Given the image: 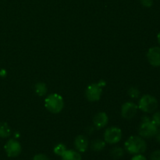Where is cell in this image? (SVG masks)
<instances>
[{
    "mask_svg": "<svg viewBox=\"0 0 160 160\" xmlns=\"http://www.w3.org/2000/svg\"><path fill=\"white\" fill-rule=\"evenodd\" d=\"M157 99L151 95H145L140 98L138 102L139 109L146 113H152L158 109Z\"/></svg>",
    "mask_w": 160,
    "mask_h": 160,
    "instance_id": "4",
    "label": "cell"
},
{
    "mask_svg": "<svg viewBox=\"0 0 160 160\" xmlns=\"http://www.w3.org/2000/svg\"><path fill=\"white\" fill-rule=\"evenodd\" d=\"M62 160H81V156L78 152L74 150H67L61 156Z\"/></svg>",
    "mask_w": 160,
    "mask_h": 160,
    "instance_id": "12",
    "label": "cell"
},
{
    "mask_svg": "<svg viewBox=\"0 0 160 160\" xmlns=\"http://www.w3.org/2000/svg\"><path fill=\"white\" fill-rule=\"evenodd\" d=\"M33 160H49L48 156L45 154H38L34 156Z\"/></svg>",
    "mask_w": 160,
    "mask_h": 160,
    "instance_id": "21",
    "label": "cell"
},
{
    "mask_svg": "<svg viewBox=\"0 0 160 160\" xmlns=\"http://www.w3.org/2000/svg\"><path fill=\"white\" fill-rule=\"evenodd\" d=\"M150 160H160V150H156L152 153Z\"/></svg>",
    "mask_w": 160,
    "mask_h": 160,
    "instance_id": "20",
    "label": "cell"
},
{
    "mask_svg": "<svg viewBox=\"0 0 160 160\" xmlns=\"http://www.w3.org/2000/svg\"><path fill=\"white\" fill-rule=\"evenodd\" d=\"M106 146V142L101 139H95L92 142L91 148L95 152H100Z\"/></svg>",
    "mask_w": 160,
    "mask_h": 160,
    "instance_id": "13",
    "label": "cell"
},
{
    "mask_svg": "<svg viewBox=\"0 0 160 160\" xmlns=\"http://www.w3.org/2000/svg\"><path fill=\"white\" fill-rule=\"evenodd\" d=\"M4 148L7 156L11 158L18 156L22 150L20 142H17L15 139H10V140L8 141L5 145Z\"/></svg>",
    "mask_w": 160,
    "mask_h": 160,
    "instance_id": "7",
    "label": "cell"
},
{
    "mask_svg": "<svg viewBox=\"0 0 160 160\" xmlns=\"http://www.w3.org/2000/svg\"><path fill=\"white\" fill-rule=\"evenodd\" d=\"M158 131V127L148 117H143L138 128V134L143 138H151L155 137Z\"/></svg>",
    "mask_w": 160,
    "mask_h": 160,
    "instance_id": "2",
    "label": "cell"
},
{
    "mask_svg": "<svg viewBox=\"0 0 160 160\" xmlns=\"http://www.w3.org/2000/svg\"><path fill=\"white\" fill-rule=\"evenodd\" d=\"M152 121L157 127H160V112H156L152 117Z\"/></svg>",
    "mask_w": 160,
    "mask_h": 160,
    "instance_id": "19",
    "label": "cell"
},
{
    "mask_svg": "<svg viewBox=\"0 0 160 160\" xmlns=\"http://www.w3.org/2000/svg\"><path fill=\"white\" fill-rule=\"evenodd\" d=\"M138 112V106L135 103L128 102L122 106L121 115L127 120H131L136 116Z\"/></svg>",
    "mask_w": 160,
    "mask_h": 160,
    "instance_id": "8",
    "label": "cell"
},
{
    "mask_svg": "<svg viewBox=\"0 0 160 160\" xmlns=\"http://www.w3.org/2000/svg\"><path fill=\"white\" fill-rule=\"evenodd\" d=\"M147 59L153 67H160V47H152L147 52Z\"/></svg>",
    "mask_w": 160,
    "mask_h": 160,
    "instance_id": "9",
    "label": "cell"
},
{
    "mask_svg": "<svg viewBox=\"0 0 160 160\" xmlns=\"http://www.w3.org/2000/svg\"><path fill=\"white\" fill-rule=\"evenodd\" d=\"M102 93V87L99 83H94L88 85L85 91V96L90 102L98 101L101 98Z\"/></svg>",
    "mask_w": 160,
    "mask_h": 160,
    "instance_id": "6",
    "label": "cell"
},
{
    "mask_svg": "<svg viewBox=\"0 0 160 160\" xmlns=\"http://www.w3.org/2000/svg\"><path fill=\"white\" fill-rule=\"evenodd\" d=\"M109 118L106 112H100L97 113L93 118V125L96 129H102L107 125Z\"/></svg>",
    "mask_w": 160,
    "mask_h": 160,
    "instance_id": "10",
    "label": "cell"
},
{
    "mask_svg": "<svg viewBox=\"0 0 160 160\" xmlns=\"http://www.w3.org/2000/svg\"><path fill=\"white\" fill-rule=\"evenodd\" d=\"M45 106L47 110L52 113H59L63 109L64 102L61 95L51 94L45 98Z\"/></svg>",
    "mask_w": 160,
    "mask_h": 160,
    "instance_id": "3",
    "label": "cell"
},
{
    "mask_svg": "<svg viewBox=\"0 0 160 160\" xmlns=\"http://www.w3.org/2000/svg\"><path fill=\"white\" fill-rule=\"evenodd\" d=\"M0 75H1V76H4V75H6V71H5L4 70H1V72H0Z\"/></svg>",
    "mask_w": 160,
    "mask_h": 160,
    "instance_id": "25",
    "label": "cell"
},
{
    "mask_svg": "<svg viewBox=\"0 0 160 160\" xmlns=\"http://www.w3.org/2000/svg\"><path fill=\"white\" fill-rule=\"evenodd\" d=\"M141 3L145 7L149 8L153 5V0H141Z\"/></svg>",
    "mask_w": 160,
    "mask_h": 160,
    "instance_id": "22",
    "label": "cell"
},
{
    "mask_svg": "<svg viewBox=\"0 0 160 160\" xmlns=\"http://www.w3.org/2000/svg\"><path fill=\"white\" fill-rule=\"evenodd\" d=\"M131 160H147L146 157L142 154H137L131 159Z\"/></svg>",
    "mask_w": 160,
    "mask_h": 160,
    "instance_id": "23",
    "label": "cell"
},
{
    "mask_svg": "<svg viewBox=\"0 0 160 160\" xmlns=\"http://www.w3.org/2000/svg\"><path fill=\"white\" fill-rule=\"evenodd\" d=\"M155 138H156V140L159 143H160V130H158L156 135H155Z\"/></svg>",
    "mask_w": 160,
    "mask_h": 160,
    "instance_id": "24",
    "label": "cell"
},
{
    "mask_svg": "<svg viewBox=\"0 0 160 160\" xmlns=\"http://www.w3.org/2000/svg\"><path fill=\"white\" fill-rule=\"evenodd\" d=\"M34 92L38 96H43L47 92V87L45 83L39 82L34 86Z\"/></svg>",
    "mask_w": 160,
    "mask_h": 160,
    "instance_id": "15",
    "label": "cell"
},
{
    "mask_svg": "<svg viewBox=\"0 0 160 160\" xmlns=\"http://www.w3.org/2000/svg\"><path fill=\"white\" fill-rule=\"evenodd\" d=\"M67 151V147L64 144L59 143L58 145H56V146L54 147V149H53V152L56 155L59 156H62V154H63L65 152Z\"/></svg>",
    "mask_w": 160,
    "mask_h": 160,
    "instance_id": "17",
    "label": "cell"
},
{
    "mask_svg": "<svg viewBox=\"0 0 160 160\" xmlns=\"http://www.w3.org/2000/svg\"><path fill=\"white\" fill-rule=\"evenodd\" d=\"M157 40H158V42H159V44L160 45V31L159 32V34H157Z\"/></svg>",
    "mask_w": 160,
    "mask_h": 160,
    "instance_id": "26",
    "label": "cell"
},
{
    "mask_svg": "<svg viewBox=\"0 0 160 160\" xmlns=\"http://www.w3.org/2000/svg\"><path fill=\"white\" fill-rule=\"evenodd\" d=\"M11 134V129L6 123H0V138H6Z\"/></svg>",
    "mask_w": 160,
    "mask_h": 160,
    "instance_id": "14",
    "label": "cell"
},
{
    "mask_svg": "<svg viewBox=\"0 0 160 160\" xmlns=\"http://www.w3.org/2000/svg\"><path fill=\"white\" fill-rule=\"evenodd\" d=\"M128 95L131 98H138L140 95V91L135 87H131L128 90Z\"/></svg>",
    "mask_w": 160,
    "mask_h": 160,
    "instance_id": "18",
    "label": "cell"
},
{
    "mask_svg": "<svg viewBox=\"0 0 160 160\" xmlns=\"http://www.w3.org/2000/svg\"><path fill=\"white\" fill-rule=\"evenodd\" d=\"M89 142L87 138L84 135L77 136L74 140V146L78 152H84L87 151L88 148Z\"/></svg>",
    "mask_w": 160,
    "mask_h": 160,
    "instance_id": "11",
    "label": "cell"
},
{
    "mask_svg": "<svg viewBox=\"0 0 160 160\" xmlns=\"http://www.w3.org/2000/svg\"><path fill=\"white\" fill-rule=\"evenodd\" d=\"M123 155H124V151L120 147H115L110 151V156L115 159H120L123 157Z\"/></svg>",
    "mask_w": 160,
    "mask_h": 160,
    "instance_id": "16",
    "label": "cell"
},
{
    "mask_svg": "<svg viewBox=\"0 0 160 160\" xmlns=\"http://www.w3.org/2000/svg\"><path fill=\"white\" fill-rule=\"evenodd\" d=\"M122 131L117 127H111L106 130L104 133L105 142L110 145L117 144L121 140Z\"/></svg>",
    "mask_w": 160,
    "mask_h": 160,
    "instance_id": "5",
    "label": "cell"
},
{
    "mask_svg": "<svg viewBox=\"0 0 160 160\" xmlns=\"http://www.w3.org/2000/svg\"><path fill=\"white\" fill-rule=\"evenodd\" d=\"M126 151L130 154H142L147 149V144L141 136H131L124 144Z\"/></svg>",
    "mask_w": 160,
    "mask_h": 160,
    "instance_id": "1",
    "label": "cell"
}]
</instances>
